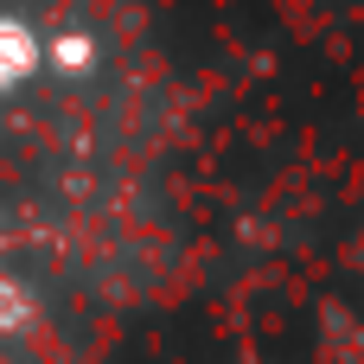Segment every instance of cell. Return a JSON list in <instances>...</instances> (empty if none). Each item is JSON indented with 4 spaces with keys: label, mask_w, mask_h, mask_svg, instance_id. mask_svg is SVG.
Masks as SVG:
<instances>
[{
    "label": "cell",
    "mask_w": 364,
    "mask_h": 364,
    "mask_svg": "<svg viewBox=\"0 0 364 364\" xmlns=\"http://www.w3.org/2000/svg\"><path fill=\"white\" fill-rule=\"evenodd\" d=\"M19 70H32V38L0 19V83H13Z\"/></svg>",
    "instance_id": "obj_1"
}]
</instances>
